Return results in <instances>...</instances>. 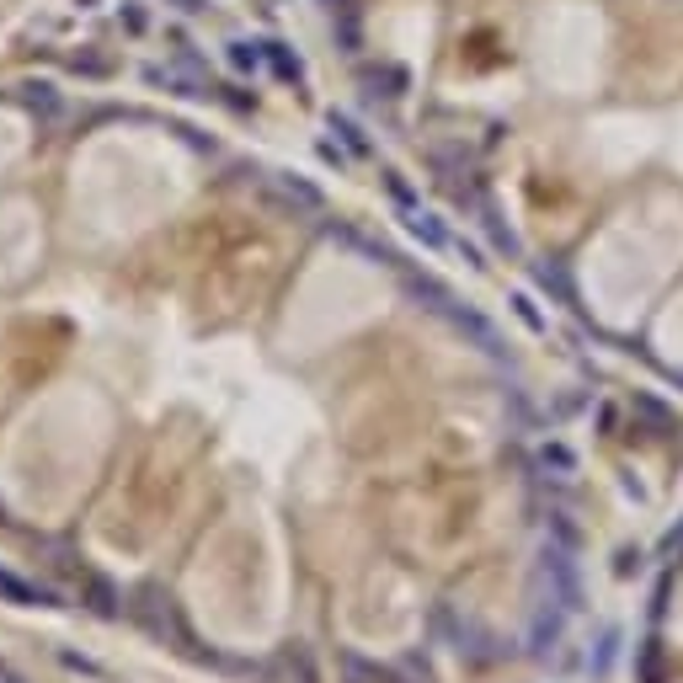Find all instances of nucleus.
I'll return each instance as SVG.
<instances>
[{"label": "nucleus", "instance_id": "nucleus-1", "mask_svg": "<svg viewBox=\"0 0 683 683\" xmlns=\"http://www.w3.org/2000/svg\"><path fill=\"white\" fill-rule=\"evenodd\" d=\"M262 203H267L273 214H284V220H321V214H326L321 187L304 182V176H294V171H273V176H262Z\"/></svg>", "mask_w": 683, "mask_h": 683}, {"label": "nucleus", "instance_id": "nucleus-2", "mask_svg": "<svg viewBox=\"0 0 683 683\" xmlns=\"http://www.w3.org/2000/svg\"><path fill=\"white\" fill-rule=\"evenodd\" d=\"M444 321H449V326H454L459 337L470 342V347H481L486 358H497V363H508V358H512V352H508V342H502V332H497V326H491V321H486L481 310H470V304H459V299H454Z\"/></svg>", "mask_w": 683, "mask_h": 683}, {"label": "nucleus", "instance_id": "nucleus-3", "mask_svg": "<svg viewBox=\"0 0 683 683\" xmlns=\"http://www.w3.org/2000/svg\"><path fill=\"white\" fill-rule=\"evenodd\" d=\"M145 80L150 86H166L171 97H192V102H209L214 86L203 70H187V64H145Z\"/></svg>", "mask_w": 683, "mask_h": 683}, {"label": "nucleus", "instance_id": "nucleus-4", "mask_svg": "<svg viewBox=\"0 0 683 683\" xmlns=\"http://www.w3.org/2000/svg\"><path fill=\"white\" fill-rule=\"evenodd\" d=\"M358 86L369 102H400L411 91V70L406 64H358Z\"/></svg>", "mask_w": 683, "mask_h": 683}, {"label": "nucleus", "instance_id": "nucleus-5", "mask_svg": "<svg viewBox=\"0 0 683 683\" xmlns=\"http://www.w3.org/2000/svg\"><path fill=\"white\" fill-rule=\"evenodd\" d=\"M545 576H550V593L566 603V609H576L582 603V582H576V566H571V556L566 550H545Z\"/></svg>", "mask_w": 683, "mask_h": 683}, {"label": "nucleus", "instance_id": "nucleus-6", "mask_svg": "<svg viewBox=\"0 0 683 683\" xmlns=\"http://www.w3.org/2000/svg\"><path fill=\"white\" fill-rule=\"evenodd\" d=\"M400 284H406V294H411L422 310H433V315H449V304H454V288H444L438 278H427V273H411V267H400Z\"/></svg>", "mask_w": 683, "mask_h": 683}, {"label": "nucleus", "instance_id": "nucleus-7", "mask_svg": "<svg viewBox=\"0 0 683 683\" xmlns=\"http://www.w3.org/2000/svg\"><path fill=\"white\" fill-rule=\"evenodd\" d=\"M561 609H566L561 598H550V603L539 598V603H534V630H529L534 657H550V651H556V641H561Z\"/></svg>", "mask_w": 683, "mask_h": 683}, {"label": "nucleus", "instance_id": "nucleus-8", "mask_svg": "<svg viewBox=\"0 0 683 683\" xmlns=\"http://www.w3.org/2000/svg\"><path fill=\"white\" fill-rule=\"evenodd\" d=\"M326 128L337 134L352 155H374V139H369V128H363L358 117H347V113H337V108H332V113H326Z\"/></svg>", "mask_w": 683, "mask_h": 683}, {"label": "nucleus", "instance_id": "nucleus-9", "mask_svg": "<svg viewBox=\"0 0 683 683\" xmlns=\"http://www.w3.org/2000/svg\"><path fill=\"white\" fill-rule=\"evenodd\" d=\"M534 284L545 288V294H556L561 304H576V288H571V273H566V262H534Z\"/></svg>", "mask_w": 683, "mask_h": 683}, {"label": "nucleus", "instance_id": "nucleus-10", "mask_svg": "<svg viewBox=\"0 0 683 683\" xmlns=\"http://www.w3.org/2000/svg\"><path fill=\"white\" fill-rule=\"evenodd\" d=\"M400 220H406V229H411V235H416L427 251H444V246H449V229L438 225L433 214H422L416 203H411V209H400Z\"/></svg>", "mask_w": 683, "mask_h": 683}, {"label": "nucleus", "instance_id": "nucleus-11", "mask_svg": "<svg viewBox=\"0 0 683 683\" xmlns=\"http://www.w3.org/2000/svg\"><path fill=\"white\" fill-rule=\"evenodd\" d=\"M342 678L347 683H400L390 668H379V662H369L358 651H342Z\"/></svg>", "mask_w": 683, "mask_h": 683}, {"label": "nucleus", "instance_id": "nucleus-12", "mask_svg": "<svg viewBox=\"0 0 683 683\" xmlns=\"http://www.w3.org/2000/svg\"><path fill=\"white\" fill-rule=\"evenodd\" d=\"M262 54H267V64H273V75H278V80H294V86L304 80V59L294 54L288 43H278V38H267V43H262Z\"/></svg>", "mask_w": 683, "mask_h": 683}, {"label": "nucleus", "instance_id": "nucleus-13", "mask_svg": "<svg viewBox=\"0 0 683 683\" xmlns=\"http://www.w3.org/2000/svg\"><path fill=\"white\" fill-rule=\"evenodd\" d=\"M22 102H27V113H38V117H59L64 113V97H59L49 80H27V86H22Z\"/></svg>", "mask_w": 683, "mask_h": 683}, {"label": "nucleus", "instance_id": "nucleus-14", "mask_svg": "<svg viewBox=\"0 0 683 683\" xmlns=\"http://www.w3.org/2000/svg\"><path fill=\"white\" fill-rule=\"evenodd\" d=\"M117 603H123V593H117L108 576H91V582H86V609H91V614L113 620V614H117Z\"/></svg>", "mask_w": 683, "mask_h": 683}, {"label": "nucleus", "instance_id": "nucleus-15", "mask_svg": "<svg viewBox=\"0 0 683 683\" xmlns=\"http://www.w3.org/2000/svg\"><path fill=\"white\" fill-rule=\"evenodd\" d=\"M225 59L235 75H257L262 64H267V54H262V43H246V38H235V43H225Z\"/></svg>", "mask_w": 683, "mask_h": 683}, {"label": "nucleus", "instance_id": "nucleus-16", "mask_svg": "<svg viewBox=\"0 0 683 683\" xmlns=\"http://www.w3.org/2000/svg\"><path fill=\"white\" fill-rule=\"evenodd\" d=\"M481 229L491 235V246H497V251H508V257L523 251V246H518V235H512V225H502V214H497L491 203H481Z\"/></svg>", "mask_w": 683, "mask_h": 683}, {"label": "nucleus", "instance_id": "nucleus-17", "mask_svg": "<svg viewBox=\"0 0 683 683\" xmlns=\"http://www.w3.org/2000/svg\"><path fill=\"white\" fill-rule=\"evenodd\" d=\"M534 464H539V470H550L556 481H566V475H576V454H571L566 444H539V454H534Z\"/></svg>", "mask_w": 683, "mask_h": 683}, {"label": "nucleus", "instance_id": "nucleus-18", "mask_svg": "<svg viewBox=\"0 0 683 683\" xmlns=\"http://www.w3.org/2000/svg\"><path fill=\"white\" fill-rule=\"evenodd\" d=\"M0 598L5 603H54L43 587H33V582H22V576H11V571L0 566Z\"/></svg>", "mask_w": 683, "mask_h": 683}, {"label": "nucleus", "instance_id": "nucleus-19", "mask_svg": "<svg viewBox=\"0 0 683 683\" xmlns=\"http://www.w3.org/2000/svg\"><path fill=\"white\" fill-rule=\"evenodd\" d=\"M70 70L86 75V80H108V75H113V59L97 54V49H80V54H70Z\"/></svg>", "mask_w": 683, "mask_h": 683}, {"label": "nucleus", "instance_id": "nucleus-20", "mask_svg": "<svg viewBox=\"0 0 683 683\" xmlns=\"http://www.w3.org/2000/svg\"><path fill=\"white\" fill-rule=\"evenodd\" d=\"M508 304H512V315H518V321H523V326H529V332H534V337H545V332H550V321H545V315H539V304H534V299H529V294H512Z\"/></svg>", "mask_w": 683, "mask_h": 683}, {"label": "nucleus", "instance_id": "nucleus-21", "mask_svg": "<svg viewBox=\"0 0 683 683\" xmlns=\"http://www.w3.org/2000/svg\"><path fill=\"white\" fill-rule=\"evenodd\" d=\"M117 22H123V33L145 38V33H150V11H145V0H123V5H117Z\"/></svg>", "mask_w": 683, "mask_h": 683}, {"label": "nucleus", "instance_id": "nucleus-22", "mask_svg": "<svg viewBox=\"0 0 683 683\" xmlns=\"http://www.w3.org/2000/svg\"><path fill=\"white\" fill-rule=\"evenodd\" d=\"M358 43H363L358 22H352V16H337V49H342V54H358Z\"/></svg>", "mask_w": 683, "mask_h": 683}, {"label": "nucleus", "instance_id": "nucleus-23", "mask_svg": "<svg viewBox=\"0 0 683 683\" xmlns=\"http://www.w3.org/2000/svg\"><path fill=\"white\" fill-rule=\"evenodd\" d=\"M166 5H176L182 16H203L209 11V0H166Z\"/></svg>", "mask_w": 683, "mask_h": 683}, {"label": "nucleus", "instance_id": "nucleus-24", "mask_svg": "<svg viewBox=\"0 0 683 683\" xmlns=\"http://www.w3.org/2000/svg\"><path fill=\"white\" fill-rule=\"evenodd\" d=\"M459 246V257H464V262H470V267H475V273H481V267H486V262H481V251H475V246H464V240H454Z\"/></svg>", "mask_w": 683, "mask_h": 683}, {"label": "nucleus", "instance_id": "nucleus-25", "mask_svg": "<svg viewBox=\"0 0 683 683\" xmlns=\"http://www.w3.org/2000/svg\"><path fill=\"white\" fill-rule=\"evenodd\" d=\"M326 11H332V22L337 16H352V0H326Z\"/></svg>", "mask_w": 683, "mask_h": 683}, {"label": "nucleus", "instance_id": "nucleus-26", "mask_svg": "<svg viewBox=\"0 0 683 683\" xmlns=\"http://www.w3.org/2000/svg\"><path fill=\"white\" fill-rule=\"evenodd\" d=\"M80 5H97V0H80Z\"/></svg>", "mask_w": 683, "mask_h": 683}]
</instances>
